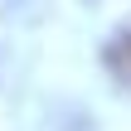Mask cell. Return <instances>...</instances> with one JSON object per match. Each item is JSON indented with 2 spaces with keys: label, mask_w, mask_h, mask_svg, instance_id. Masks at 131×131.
Listing matches in <instances>:
<instances>
[{
  "label": "cell",
  "mask_w": 131,
  "mask_h": 131,
  "mask_svg": "<svg viewBox=\"0 0 131 131\" xmlns=\"http://www.w3.org/2000/svg\"><path fill=\"white\" fill-rule=\"evenodd\" d=\"M102 63H107V73H112L122 88H131V29L117 34V39L102 49Z\"/></svg>",
  "instance_id": "cell-1"
}]
</instances>
